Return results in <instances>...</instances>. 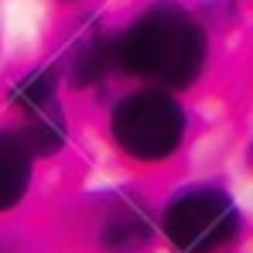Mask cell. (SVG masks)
<instances>
[{
	"mask_svg": "<svg viewBox=\"0 0 253 253\" xmlns=\"http://www.w3.org/2000/svg\"><path fill=\"white\" fill-rule=\"evenodd\" d=\"M202 62H206L202 28L195 24V17L168 3L147 10L124 31V38H117L120 69L171 89L195 83L202 72Z\"/></svg>",
	"mask_w": 253,
	"mask_h": 253,
	"instance_id": "6da1fadb",
	"label": "cell"
},
{
	"mask_svg": "<svg viewBox=\"0 0 253 253\" xmlns=\"http://www.w3.org/2000/svg\"><path fill=\"white\" fill-rule=\"evenodd\" d=\"M113 137L130 158L158 161L174 154L185 133V113L181 106L161 89H140L130 92L113 110Z\"/></svg>",
	"mask_w": 253,
	"mask_h": 253,
	"instance_id": "7a4b0ae2",
	"label": "cell"
},
{
	"mask_svg": "<svg viewBox=\"0 0 253 253\" xmlns=\"http://www.w3.org/2000/svg\"><path fill=\"white\" fill-rule=\"evenodd\" d=\"M165 233L185 253H215L236 240L240 212L219 188H192L168 206Z\"/></svg>",
	"mask_w": 253,
	"mask_h": 253,
	"instance_id": "3957f363",
	"label": "cell"
},
{
	"mask_svg": "<svg viewBox=\"0 0 253 253\" xmlns=\"http://www.w3.org/2000/svg\"><path fill=\"white\" fill-rule=\"evenodd\" d=\"M31 147L21 133L0 130V212L14 209L31 181Z\"/></svg>",
	"mask_w": 253,
	"mask_h": 253,
	"instance_id": "277c9868",
	"label": "cell"
},
{
	"mask_svg": "<svg viewBox=\"0 0 253 253\" xmlns=\"http://www.w3.org/2000/svg\"><path fill=\"white\" fill-rule=\"evenodd\" d=\"M103 240H106V250L110 253H137L140 247H147L151 222H147L144 209H137V206L113 209V215L103 226Z\"/></svg>",
	"mask_w": 253,
	"mask_h": 253,
	"instance_id": "5b68a950",
	"label": "cell"
},
{
	"mask_svg": "<svg viewBox=\"0 0 253 253\" xmlns=\"http://www.w3.org/2000/svg\"><path fill=\"white\" fill-rule=\"evenodd\" d=\"M24 117H28V124H24L21 137L28 140V147L35 154H51V151L62 147V140H65V117H62V106L55 99L24 110Z\"/></svg>",
	"mask_w": 253,
	"mask_h": 253,
	"instance_id": "8992f818",
	"label": "cell"
},
{
	"mask_svg": "<svg viewBox=\"0 0 253 253\" xmlns=\"http://www.w3.org/2000/svg\"><path fill=\"white\" fill-rule=\"evenodd\" d=\"M113 65H117V42H110L106 35H89L72 51L69 76H72L76 85H89V83H96V79H103Z\"/></svg>",
	"mask_w": 253,
	"mask_h": 253,
	"instance_id": "52a82bcc",
	"label": "cell"
},
{
	"mask_svg": "<svg viewBox=\"0 0 253 253\" xmlns=\"http://www.w3.org/2000/svg\"><path fill=\"white\" fill-rule=\"evenodd\" d=\"M48 99H55V79H51V72H31L28 79H21V83L14 85V103L21 110H31V106L48 103Z\"/></svg>",
	"mask_w": 253,
	"mask_h": 253,
	"instance_id": "ba28073f",
	"label": "cell"
}]
</instances>
